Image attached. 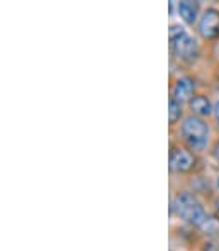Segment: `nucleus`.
<instances>
[{"label":"nucleus","mask_w":219,"mask_h":251,"mask_svg":"<svg viewBox=\"0 0 219 251\" xmlns=\"http://www.w3.org/2000/svg\"><path fill=\"white\" fill-rule=\"evenodd\" d=\"M216 205H218V210H219V199H218V202H216Z\"/></svg>","instance_id":"obj_13"},{"label":"nucleus","mask_w":219,"mask_h":251,"mask_svg":"<svg viewBox=\"0 0 219 251\" xmlns=\"http://www.w3.org/2000/svg\"><path fill=\"white\" fill-rule=\"evenodd\" d=\"M218 185H219V180H218Z\"/></svg>","instance_id":"obj_15"},{"label":"nucleus","mask_w":219,"mask_h":251,"mask_svg":"<svg viewBox=\"0 0 219 251\" xmlns=\"http://www.w3.org/2000/svg\"><path fill=\"white\" fill-rule=\"evenodd\" d=\"M216 116H218V119H219V104L216 105Z\"/></svg>","instance_id":"obj_12"},{"label":"nucleus","mask_w":219,"mask_h":251,"mask_svg":"<svg viewBox=\"0 0 219 251\" xmlns=\"http://www.w3.org/2000/svg\"><path fill=\"white\" fill-rule=\"evenodd\" d=\"M170 167L177 172H189L194 167V156L191 151L182 150V148H173L170 153Z\"/></svg>","instance_id":"obj_5"},{"label":"nucleus","mask_w":219,"mask_h":251,"mask_svg":"<svg viewBox=\"0 0 219 251\" xmlns=\"http://www.w3.org/2000/svg\"><path fill=\"white\" fill-rule=\"evenodd\" d=\"M191 107H192V110H194L195 114H199V116H209V114H211L209 100H207L206 97H202V95H197V97L192 99Z\"/></svg>","instance_id":"obj_8"},{"label":"nucleus","mask_w":219,"mask_h":251,"mask_svg":"<svg viewBox=\"0 0 219 251\" xmlns=\"http://www.w3.org/2000/svg\"><path fill=\"white\" fill-rule=\"evenodd\" d=\"M197 10H199L197 2L184 0V2L179 3V12H180L182 19H184L185 22H194L195 17H197Z\"/></svg>","instance_id":"obj_7"},{"label":"nucleus","mask_w":219,"mask_h":251,"mask_svg":"<svg viewBox=\"0 0 219 251\" xmlns=\"http://www.w3.org/2000/svg\"><path fill=\"white\" fill-rule=\"evenodd\" d=\"M182 132H184L185 139L192 148L195 150H202L207 143V134L209 129L207 126L199 119V117H187L182 126Z\"/></svg>","instance_id":"obj_3"},{"label":"nucleus","mask_w":219,"mask_h":251,"mask_svg":"<svg viewBox=\"0 0 219 251\" xmlns=\"http://www.w3.org/2000/svg\"><path fill=\"white\" fill-rule=\"evenodd\" d=\"M218 87H219V76H218Z\"/></svg>","instance_id":"obj_14"},{"label":"nucleus","mask_w":219,"mask_h":251,"mask_svg":"<svg viewBox=\"0 0 219 251\" xmlns=\"http://www.w3.org/2000/svg\"><path fill=\"white\" fill-rule=\"evenodd\" d=\"M194 94V82L191 78H180L179 82L175 83V88H173V99L177 102H184L189 100Z\"/></svg>","instance_id":"obj_6"},{"label":"nucleus","mask_w":219,"mask_h":251,"mask_svg":"<svg viewBox=\"0 0 219 251\" xmlns=\"http://www.w3.org/2000/svg\"><path fill=\"white\" fill-rule=\"evenodd\" d=\"M182 114V107H180V102H177L175 99L170 100V105H168V117H170V123H177L179 121Z\"/></svg>","instance_id":"obj_9"},{"label":"nucleus","mask_w":219,"mask_h":251,"mask_svg":"<svg viewBox=\"0 0 219 251\" xmlns=\"http://www.w3.org/2000/svg\"><path fill=\"white\" fill-rule=\"evenodd\" d=\"M199 31H200V34L207 39L216 38L219 34V12L218 10L211 9L204 14L202 19H200V24H199Z\"/></svg>","instance_id":"obj_4"},{"label":"nucleus","mask_w":219,"mask_h":251,"mask_svg":"<svg viewBox=\"0 0 219 251\" xmlns=\"http://www.w3.org/2000/svg\"><path fill=\"white\" fill-rule=\"evenodd\" d=\"M200 227H202L207 234H216V232L219 231V221L216 219V217H207Z\"/></svg>","instance_id":"obj_10"},{"label":"nucleus","mask_w":219,"mask_h":251,"mask_svg":"<svg viewBox=\"0 0 219 251\" xmlns=\"http://www.w3.org/2000/svg\"><path fill=\"white\" fill-rule=\"evenodd\" d=\"M175 207H177L179 216L184 217L185 221H189V223H192V224L202 226V223L207 219L206 214H204L202 205H200L197 199L189 194V192H182V194L177 195Z\"/></svg>","instance_id":"obj_1"},{"label":"nucleus","mask_w":219,"mask_h":251,"mask_svg":"<svg viewBox=\"0 0 219 251\" xmlns=\"http://www.w3.org/2000/svg\"><path fill=\"white\" fill-rule=\"evenodd\" d=\"M170 39L175 48L177 54L182 56L184 60H195L199 56V46L194 38L185 34V31L180 25H172L170 29Z\"/></svg>","instance_id":"obj_2"},{"label":"nucleus","mask_w":219,"mask_h":251,"mask_svg":"<svg viewBox=\"0 0 219 251\" xmlns=\"http://www.w3.org/2000/svg\"><path fill=\"white\" fill-rule=\"evenodd\" d=\"M214 154H216V158H218V161H219V143L216 145V148H214Z\"/></svg>","instance_id":"obj_11"}]
</instances>
